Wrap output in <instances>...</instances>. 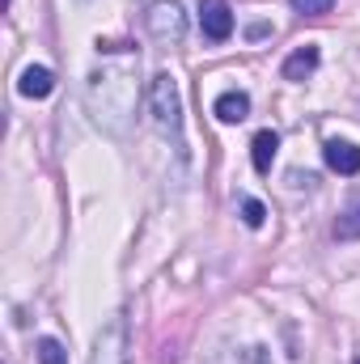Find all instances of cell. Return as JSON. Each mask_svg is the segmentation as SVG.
I'll list each match as a JSON object with an SVG mask.
<instances>
[{"label":"cell","mask_w":360,"mask_h":364,"mask_svg":"<svg viewBox=\"0 0 360 364\" xmlns=\"http://www.w3.org/2000/svg\"><path fill=\"white\" fill-rule=\"evenodd\" d=\"M149 119H153L157 136L170 140L182 153V93L170 73H157L153 85H149Z\"/></svg>","instance_id":"1"},{"label":"cell","mask_w":360,"mask_h":364,"mask_svg":"<svg viewBox=\"0 0 360 364\" xmlns=\"http://www.w3.org/2000/svg\"><path fill=\"white\" fill-rule=\"evenodd\" d=\"M144 21H149V34L162 47H179L182 38H186V13H182L179 0H153Z\"/></svg>","instance_id":"2"},{"label":"cell","mask_w":360,"mask_h":364,"mask_svg":"<svg viewBox=\"0 0 360 364\" xmlns=\"http://www.w3.org/2000/svg\"><path fill=\"white\" fill-rule=\"evenodd\" d=\"M90 364H132V343H127V322L123 318H110L97 331Z\"/></svg>","instance_id":"3"},{"label":"cell","mask_w":360,"mask_h":364,"mask_svg":"<svg viewBox=\"0 0 360 364\" xmlns=\"http://www.w3.org/2000/svg\"><path fill=\"white\" fill-rule=\"evenodd\" d=\"M199 26H203V34H208L212 43H225V38L233 34V9H229V0H203Z\"/></svg>","instance_id":"4"},{"label":"cell","mask_w":360,"mask_h":364,"mask_svg":"<svg viewBox=\"0 0 360 364\" xmlns=\"http://www.w3.org/2000/svg\"><path fill=\"white\" fill-rule=\"evenodd\" d=\"M322 157H327V166L335 170V174H360V149L356 144H348V140H327V149H322Z\"/></svg>","instance_id":"5"},{"label":"cell","mask_w":360,"mask_h":364,"mask_svg":"<svg viewBox=\"0 0 360 364\" xmlns=\"http://www.w3.org/2000/svg\"><path fill=\"white\" fill-rule=\"evenodd\" d=\"M212 114L221 119V123H242L246 114H250V97L242 90H229V93H221L216 102H212Z\"/></svg>","instance_id":"6"},{"label":"cell","mask_w":360,"mask_h":364,"mask_svg":"<svg viewBox=\"0 0 360 364\" xmlns=\"http://www.w3.org/2000/svg\"><path fill=\"white\" fill-rule=\"evenodd\" d=\"M51 90H55V77H51V68H43V64H30V68L21 73V81H17V93H21V97H47Z\"/></svg>","instance_id":"7"},{"label":"cell","mask_w":360,"mask_h":364,"mask_svg":"<svg viewBox=\"0 0 360 364\" xmlns=\"http://www.w3.org/2000/svg\"><path fill=\"white\" fill-rule=\"evenodd\" d=\"M314 68H318V47H297V51L284 60L280 73H284V81H305Z\"/></svg>","instance_id":"8"},{"label":"cell","mask_w":360,"mask_h":364,"mask_svg":"<svg viewBox=\"0 0 360 364\" xmlns=\"http://www.w3.org/2000/svg\"><path fill=\"white\" fill-rule=\"evenodd\" d=\"M275 149H280V136H275V132H259V136L250 140V161H255V170H259V174H271Z\"/></svg>","instance_id":"9"},{"label":"cell","mask_w":360,"mask_h":364,"mask_svg":"<svg viewBox=\"0 0 360 364\" xmlns=\"http://www.w3.org/2000/svg\"><path fill=\"white\" fill-rule=\"evenodd\" d=\"M335 237H339V242H356L360 237V203H352V208L335 220Z\"/></svg>","instance_id":"10"},{"label":"cell","mask_w":360,"mask_h":364,"mask_svg":"<svg viewBox=\"0 0 360 364\" xmlns=\"http://www.w3.org/2000/svg\"><path fill=\"white\" fill-rule=\"evenodd\" d=\"M38 364H68V352L60 339H38Z\"/></svg>","instance_id":"11"},{"label":"cell","mask_w":360,"mask_h":364,"mask_svg":"<svg viewBox=\"0 0 360 364\" xmlns=\"http://www.w3.org/2000/svg\"><path fill=\"white\" fill-rule=\"evenodd\" d=\"M242 220H246L250 229H259V225L268 220V208H263L259 199H242Z\"/></svg>","instance_id":"12"},{"label":"cell","mask_w":360,"mask_h":364,"mask_svg":"<svg viewBox=\"0 0 360 364\" xmlns=\"http://www.w3.org/2000/svg\"><path fill=\"white\" fill-rule=\"evenodd\" d=\"M297 13H305V17H322V13H331V4L335 0H288Z\"/></svg>","instance_id":"13"},{"label":"cell","mask_w":360,"mask_h":364,"mask_svg":"<svg viewBox=\"0 0 360 364\" xmlns=\"http://www.w3.org/2000/svg\"><path fill=\"white\" fill-rule=\"evenodd\" d=\"M356 364H360V360H356Z\"/></svg>","instance_id":"14"}]
</instances>
